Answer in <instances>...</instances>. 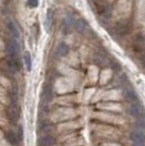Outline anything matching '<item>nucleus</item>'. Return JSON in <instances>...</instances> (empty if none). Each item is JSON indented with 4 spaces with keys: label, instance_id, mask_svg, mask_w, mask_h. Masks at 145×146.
I'll use <instances>...</instances> for the list:
<instances>
[{
    "label": "nucleus",
    "instance_id": "6",
    "mask_svg": "<svg viewBox=\"0 0 145 146\" xmlns=\"http://www.w3.org/2000/svg\"><path fill=\"white\" fill-rule=\"evenodd\" d=\"M74 19L71 17V15H68L67 18H65L63 22H62V31L65 33H70L72 27L74 26Z\"/></svg>",
    "mask_w": 145,
    "mask_h": 146
},
{
    "label": "nucleus",
    "instance_id": "17",
    "mask_svg": "<svg viewBox=\"0 0 145 146\" xmlns=\"http://www.w3.org/2000/svg\"><path fill=\"white\" fill-rule=\"evenodd\" d=\"M133 146H135V145H133Z\"/></svg>",
    "mask_w": 145,
    "mask_h": 146
},
{
    "label": "nucleus",
    "instance_id": "5",
    "mask_svg": "<svg viewBox=\"0 0 145 146\" xmlns=\"http://www.w3.org/2000/svg\"><path fill=\"white\" fill-rule=\"evenodd\" d=\"M55 144H56V139L50 134H47L38 140V146H54Z\"/></svg>",
    "mask_w": 145,
    "mask_h": 146
},
{
    "label": "nucleus",
    "instance_id": "9",
    "mask_svg": "<svg viewBox=\"0 0 145 146\" xmlns=\"http://www.w3.org/2000/svg\"><path fill=\"white\" fill-rule=\"evenodd\" d=\"M86 22L82 19H79V20H75L74 21V30L76 31L78 33H84V31L86 30Z\"/></svg>",
    "mask_w": 145,
    "mask_h": 146
},
{
    "label": "nucleus",
    "instance_id": "16",
    "mask_svg": "<svg viewBox=\"0 0 145 146\" xmlns=\"http://www.w3.org/2000/svg\"><path fill=\"white\" fill-rule=\"evenodd\" d=\"M143 64L145 66V56H144V58H143Z\"/></svg>",
    "mask_w": 145,
    "mask_h": 146
},
{
    "label": "nucleus",
    "instance_id": "15",
    "mask_svg": "<svg viewBox=\"0 0 145 146\" xmlns=\"http://www.w3.org/2000/svg\"><path fill=\"white\" fill-rule=\"evenodd\" d=\"M18 137H19V141L22 140V137H23V129H22V127H19L18 129Z\"/></svg>",
    "mask_w": 145,
    "mask_h": 146
},
{
    "label": "nucleus",
    "instance_id": "4",
    "mask_svg": "<svg viewBox=\"0 0 145 146\" xmlns=\"http://www.w3.org/2000/svg\"><path fill=\"white\" fill-rule=\"evenodd\" d=\"M7 29H8L9 33H10V36L13 37V38H15L17 40L20 39V32H19L17 25L14 24V22L10 21V20L7 21Z\"/></svg>",
    "mask_w": 145,
    "mask_h": 146
},
{
    "label": "nucleus",
    "instance_id": "8",
    "mask_svg": "<svg viewBox=\"0 0 145 146\" xmlns=\"http://www.w3.org/2000/svg\"><path fill=\"white\" fill-rule=\"evenodd\" d=\"M53 20H54V12L51 9L47 10V14H46V21H45V27L46 31L49 32L51 30V26H53Z\"/></svg>",
    "mask_w": 145,
    "mask_h": 146
},
{
    "label": "nucleus",
    "instance_id": "11",
    "mask_svg": "<svg viewBox=\"0 0 145 146\" xmlns=\"http://www.w3.org/2000/svg\"><path fill=\"white\" fill-rule=\"evenodd\" d=\"M124 97L127 98L128 100H130V102H132V103H135L136 102V94L134 93L132 88H127V90H124Z\"/></svg>",
    "mask_w": 145,
    "mask_h": 146
},
{
    "label": "nucleus",
    "instance_id": "14",
    "mask_svg": "<svg viewBox=\"0 0 145 146\" xmlns=\"http://www.w3.org/2000/svg\"><path fill=\"white\" fill-rule=\"evenodd\" d=\"M27 3L30 8H36L38 6V0H27Z\"/></svg>",
    "mask_w": 145,
    "mask_h": 146
},
{
    "label": "nucleus",
    "instance_id": "3",
    "mask_svg": "<svg viewBox=\"0 0 145 146\" xmlns=\"http://www.w3.org/2000/svg\"><path fill=\"white\" fill-rule=\"evenodd\" d=\"M129 113L134 118H140L143 115V108L138 102L132 103L129 107Z\"/></svg>",
    "mask_w": 145,
    "mask_h": 146
},
{
    "label": "nucleus",
    "instance_id": "13",
    "mask_svg": "<svg viewBox=\"0 0 145 146\" xmlns=\"http://www.w3.org/2000/svg\"><path fill=\"white\" fill-rule=\"evenodd\" d=\"M144 39L142 37H135V40H134V46H135V49L136 50H142L143 49V46H144Z\"/></svg>",
    "mask_w": 145,
    "mask_h": 146
},
{
    "label": "nucleus",
    "instance_id": "10",
    "mask_svg": "<svg viewBox=\"0 0 145 146\" xmlns=\"http://www.w3.org/2000/svg\"><path fill=\"white\" fill-rule=\"evenodd\" d=\"M56 51H57V55L58 56L65 57V56L69 52V47H68V45H67L66 43H60L58 46H57Z\"/></svg>",
    "mask_w": 145,
    "mask_h": 146
},
{
    "label": "nucleus",
    "instance_id": "12",
    "mask_svg": "<svg viewBox=\"0 0 145 146\" xmlns=\"http://www.w3.org/2000/svg\"><path fill=\"white\" fill-rule=\"evenodd\" d=\"M23 60H24L26 70H27V71H31V70H32V57H31V54L29 52V51H25L24 52Z\"/></svg>",
    "mask_w": 145,
    "mask_h": 146
},
{
    "label": "nucleus",
    "instance_id": "1",
    "mask_svg": "<svg viewBox=\"0 0 145 146\" xmlns=\"http://www.w3.org/2000/svg\"><path fill=\"white\" fill-rule=\"evenodd\" d=\"M7 116L10 121H18L19 117H20V107H19L18 103H11V105L7 109Z\"/></svg>",
    "mask_w": 145,
    "mask_h": 146
},
{
    "label": "nucleus",
    "instance_id": "7",
    "mask_svg": "<svg viewBox=\"0 0 145 146\" xmlns=\"http://www.w3.org/2000/svg\"><path fill=\"white\" fill-rule=\"evenodd\" d=\"M5 136H6V140L8 141L9 144H11V145H13V146L19 145L20 141H19L18 135H17V133H14L13 131H8V132H6Z\"/></svg>",
    "mask_w": 145,
    "mask_h": 146
},
{
    "label": "nucleus",
    "instance_id": "2",
    "mask_svg": "<svg viewBox=\"0 0 145 146\" xmlns=\"http://www.w3.org/2000/svg\"><path fill=\"white\" fill-rule=\"evenodd\" d=\"M130 139L132 141L133 145L145 146V134L142 131H140V130L133 131L131 135H130Z\"/></svg>",
    "mask_w": 145,
    "mask_h": 146
}]
</instances>
